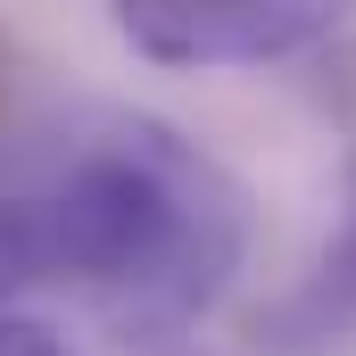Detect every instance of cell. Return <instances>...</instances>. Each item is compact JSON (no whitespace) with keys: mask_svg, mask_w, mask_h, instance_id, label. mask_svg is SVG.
<instances>
[{"mask_svg":"<svg viewBox=\"0 0 356 356\" xmlns=\"http://www.w3.org/2000/svg\"><path fill=\"white\" fill-rule=\"evenodd\" d=\"M17 224L33 282H75L116 340L199 332L249 266V191L158 116L83 133Z\"/></svg>","mask_w":356,"mask_h":356,"instance_id":"1","label":"cell"},{"mask_svg":"<svg viewBox=\"0 0 356 356\" xmlns=\"http://www.w3.org/2000/svg\"><path fill=\"white\" fill-rule=\"evenodd\" d=\"M116 33L158 67H273L340 33L323 0H133Z\"/></svg>","mask_w":356,"mask_h":356,"instance_id":"2","label":"cell"},{"mask_svg":"<svg viewBox=\"0 0 356 356\" xmlns=\"http://www.w3.org/2000/svg\"><path fill=\"white\" fill-rule=\"evenodd\" d=\"M266 340L273 348H298V356L307 348H348L356 340V175H348V207H340V224H332L315 273L290 298H273Z\"/></svg>","mask_w":356,"mask_h":356,"instance_id":"3","label":"cell"},{"mask_svg":"<svg viewBox=\"0 0 356 356\" xmlns=\"http://www.w3.org/2000/svg\"><path fill=\"white\" fill-rule=\"evenodd\" d=\"M0 356H75L42 315H0Z\"/></svg>","mask_w":356,"mask_h":356,"instance_id":"4","label":"cell"},{"mask_svg":"<svg viewBox=\"0 0 356 356\" xmlns=\"http://www.w3.org/2000/svg\"><path fill=\"white\" fill-rule=\"evenodd\" d=\"M17 282H33V249H25V224H17V207H0V298H8Z\"/></svg>","mask_w":356,"mask_h":356,"instance_id":"5","label":"cell"}]
</instances>
